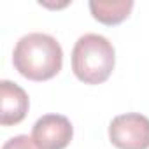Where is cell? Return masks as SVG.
<instances>
[{
  "instance_id": "6",
  "label": "cell",
  "mask_w": 149,
  "mask_h": 149,
  "mask_svg": "<svg viewBox=\"0 0 149 149\" xmlns=\"http://www.w3.org/2000/svg\"><path fill=\"white\" fill-rule=\"evenodd\" d=\"M133 9L132 0H118V2H104V0H93L90 2V11L93 18L104 25H119L125 21Z\"/></svg>"
},
{
  "instance_id": "1",
  "label": "cell",
  "mask_w": 149,
  "mask_h": 149,
  "mask_svg": "<svg viewBox=\"0 0 149 149\" xmlns=\"http://www.w3.org/2000/svg\"><path fill=\"white\" fill-rule=\"evenodd\" d=\"M13 63L23 77L30 81H47L61 70L63 51L54 37L33 32L18 40Z\"/></svg>"
},
{
  "instance_id": "5",
  "label": "cell",
  "mask_w": 149,
  "mask_h": 149,
  "mask_svg": "<svg viewBox=\"0 0 149 149\" xmlns=\"http://www.w3.org/2000/svg\"><path fill=\"white\" fill-rule=\"evenodd\" d=\"M28 95L21 86L6 79L0 81V123L2 126L21 123L28 112Z\"/></svg>"
},
{
  "instance_id": "2",
  "label": "cell",
  "mask_w": 149,
  "mask_h": 149,
  "mask_svg": "<svg viewBox=\"0 0 149 149\" xmlns=\"http://www.w3.org/2000/svg\"><path fill=\"white\" fill-rule=\"evenodd\" d=\"M114 46L98 33H86L77 39L72 49V70L86 84L105 83L114 70Z\"/></svg>"
},
{
  "instance_id": "7",
  "label": "cell",
  "mask_w": 149,
  "mask_h": 149,
  "mask_svg": "<svg viewBox=\"0 0 149 149\" xmlns=\"http://www.w3.org/2000/svg\"><path fill=\"white\" fill-rule=\"evenodd\" d=\"M2 149H39V147H37V144L33 142L32 137H28V135H16V137L9 139L2 146Z\"/></svg>"
},
{
  "instance_id": "4",
  "label": "cell",
  "mask_w": 149,
  "mask_h": 149,
  "mask_svg": "<svg viewBox=\"0 0 149 149\" xmlns=\"http://www.w3.org/2000/svg\"><path fill=\"white\" fill-rule=\"evenodd\" d=\"M74 137L68 118L61 114H46L32 128V139L39 149H65Z\"/></svg>"
},
{
  "instance_id": "3",
  "label": "cell",
  "mask_w": 149,
  "mask_h": 149,
  "mask_svg": "<svg viewBox=\"0 0 149 149\" xmlns=\"http://www.w3.org/2000/svg\"><path fill=\"white\" fill-rule=\"evenodd\" d=\"M109 139L118 149H149V118L128 112L109 125Z\"/></svg>"
}]
</instances>
